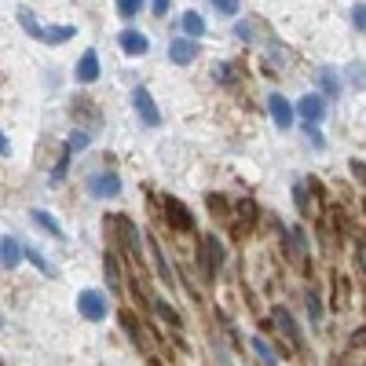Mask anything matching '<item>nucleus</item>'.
Here are the masks:
<instances>
[{
  "instance_id": "obj_9",
  "label": "nucleus",
  "mask_w": 366,
  "mask_h": 366,
  "mask_svg": "<svg viewBox=\"0 0 366 366\" xmlns=\"http://www.w3.org/2000/svg\"><path fill=\"white\" fill-rule=\"evenodd\" d=\"M26 257L22 253V246H19V238H11V234H4V242H0V260H4V267L11 272V267H19V260Z\"/></svg>"
},
{
  "instance_id": "obj_17",
  "label": "nucleus",
  "mask_w": 366,
  "mask_h": 366,
  "mask_svg": "<svg viewBox=\"0 0 366 366\" xmlns=\"http://www.w3.org/2000/svg\"><path fill=\"white\" fill-rule=\"evenodd\" d=\"M183 29H187L190 37H202V34H205V22H202V15H198V11H187V15H183Z\"/></svg>"
},
{
  "instance_id": "obj_11",
  "label": "nucleus",
  "mask_w": 366,
  "mask_h": 366,
  "mask_svg": "<svg viewBox=\"0 0 366 366\" xmlns=\"http://www.w3.org/2000/svg\"><path fill=\"white\" fill-rule=\"evenodd\" d=\"M267 110H272V118H275V125L279 129H290L293 125V106L282 99V95H272V103H267Z\"/></svg>"
},
{
  "instance_id": "obj_15",
  "label": "nucleus",
  "mask_w": 366,
  "mask_h": 366,
  "mask_svg": "<svg viewBox=\"0 0 366 366\" xmlns=\"http://www.w3.org/2000/svg\"><path fill=\"white\" fill-rule=\"evenodd\" d=\"M19 22H22V29H26L29 37H41L44 41V26L34 19V11H29V8H19Z\"/></svg>"
},
{
  "instance_id": "obj_5",
  "label": "nucleus",
  "mask_w": 366,
  "mask_h": 366,
  "mask_svg": "<svg viewBox=\"0 0 366 366\" xmlns=\"http://www.w3.org/2000/svg\"><path fill=\"white\" fill-rule=\"evenodd\" d=\"M132 106H136V114L143 118V125H157V121H162V114H157V106H154L147 88H136L132 92Z\"/></svg>"
},
{
  "instance_id": "obj_8",
  "label": "nucleus",
  "mask_w": 366,
  "mask_h": 366,
  "mask_svg": "<svg viewBox=\"0 0 366 366\" xmlns=\"http://www.w3.org/2000/svg\"><path fill=\"white\" fill-rule=\"evenodd\" d=\"M300 121H308V125H315V121H323V114H326V103L319 99V95H304L300 99Z\"/></svg>"
},
{
  "instance_id": "obj_6",
  "label": "nucleus",
  "mask_w": 366,
  "mask_h": 366,
  "mask_svg": "<svg viewBox=\"0 0 366 366\" xmlns=\"http://www.w3.org/2000/svg\"><path fill=\"white\" fill-rule=\"evenodd\" d=\"M165 216H169V224L176 231H190V227H195V220H190L187 205L180 198H165Z\"/></svg>"
},
{
  "instance_id": "obj_16",
  "label": "nucleus",
  "mask_w": 366,
  "mask_h": 366,
  "mask_svg": "<svg viewBox=\"0 0 366 366\" xmlns=\"http://www.w3.org/2000/svg\"><path fill=\"white\" fill-rule=\"evenodd\" d=\"M34 220L48 231V234H55V238H62V227H59V220L52 216V213H44V209H34Z\"/></svg>"
},
{
  "instance_id": "obj_25",
  "label": "nucleus",
  "mask_w": 366,
  "mask_h": 366,
  "mask_svg": "<svg viewBox=\"0 0 366 366\" xmlns=\"http://www.w3.org/2000/svg\"><path fill=\"white\" fill-rule=\"evenodd\" d=\"M88 147V132H73L70 136V150H85Z\"/></svg>"
},
{
  "instance_id": "obj_10",
  "label": "nucleus",
  "mask_w": 366,
  "mask_h": 366,
  "mask_svg": "<svg viewBox=\"0 0 366 366\" xmlns=\"http://www.w3.org/2000/svg\"><path fill=\"white\" fill-rule=\"evenodd\" d=\"M95 77H99V55H95V52H85L81 62H77V81H81V85H92Z\"/></svg>"
},
{
  "instance_id": "obj_13",
  "label": "nucleus",
  "mask_w": 366,
  "mask_h": 366,
  "mask_svg": "<svg viewBox=\"0 0 366 366\" xmlns=\"http://www.w3.org/2000/svg\"><path fill=\"white\" fill-rule=\"evenodd\" d=\"M253 220H257V205H253L249 198H242L238 202V231H249Z\"/></svg>"
},
{
  "instance_id": "obj_20",
  "label": "nucleus",
  "mask_w": 366,
  "mask_h": 366,
  "mask_svg": "<svg viewBox=\"0 0 366 366\" xmlns=\"http://www.w3.org/2000/svg\"><path fill=\"white\" fill-rule=\"evenodd\" d=\"M150 253H154V264H157V272H162V282L169 286V282H172V272H169V264H165V257H162V249H157V242H150Z\"/></svg>"
},
{
  "instance_id": "obj_7",
  "label": "nucleus",
  "mask_w": 366,
  "mask_h": 366,
  "mask_svg": "<svg viewBox=\"0 0 366 366\" xmlns=\"http://www.w3.org/2000/svg\"><path fill=\"white\" fill-rule=\"evenodd\" d=\"M195 55H198V44H195V41L176 37V41L169 44V59L176 62V66H187V62H195Z\"/></svg>"
},
{
  "instance_id": "obj_22",
  "label": "nucleus",
  "mask_w": 366,
  "mask_h": 366,
  "mask_svg": "<svg viewBox=\"0 0 366 366\" xmlns=\"http://www.w3.org/2000/svg\"><path fill=\"white\" fill-rule=\"evenodd\" d=\"M103 264H106V286L118 293V290H121V279H118V264H114V257H106Z\"/></svg>"
},
{
  "instance_id": "obj_24",
  "label": "nucleus",
  "mask_w": 366,
  "mask_h": 366,
  "mask_svg": "<svg viewBox=\"0 0 366 366\" xmlns=\"http://www.w3.org/2000/svg\"><path fill=\"white\" fill-rule=\"evenodd\" d=\"M304 231H300V227H293V253H297V257H304Z\"/></svg>"
},
{
  "instance_id": "obj_21",
  "label": "nucleus",
  "mask_w": 366,
  "mask_h": 366,
  "mask_svg": "<svg viewBox=\"0 0 366 366\" xmlns=\"http://www.w3.org/2000/svg\"><path fill=\"white\" fill-rule=\"evenodd\" d=\"M154 311H157V315H162V319H165L169 326H180V315H176V311H172V308L165 304V300H154Z\"/></svg>"
},
{
  "instance_id": "obj_3",
  "label": "nucleus",
  "mask_w": 366,
  "mask_h": 366,
  "mask_svg": "<svg viewBox=\"0 0 366 366\" xmlns=\"http://www.w3.org/2000/svg\"><path fill=\"white\" fill-rule=\"evenodd\" d=\"M272 326L282 333L286 341H290V348L297 352V348H300V326L293 323V315L286 311V308H272Z\"/></svg>"
},
{
  "instance_id": "obj_29",
  "label": "nucleus",
  "mask_w": 366,
  "mask_h": 366,
  "mask_svg": "<svg viewBox=\"0 0 366 366\" xmlns=\"http://www.w3.org/2000/svg\"><path fill=\"white\" fill-rule=\"evenodd\" d=\"M352 344H359V348H366V330H356V333H352Z\"/></svg>"
},
{
  "instance_id": "obj_12",
  "label": "nucleus",
  "mask_w": 366,
  "mask_h": 366,
  "mask_svg": "<svg viewBox=\"0 0 366 366\" xmlns=\"http://www.w3.org/2000/svg\"><path fill=\"white\" fill-rule=\"evenodd\" d=\"M118 44L125 48V52H129V55H143V52H147V37H143V34H136V29H125V34L118 37Z\"/></svg>"
},
{
  "instance_id": "obj_18",
  "label": "nucleus",
  "mask_w": 366,
  "mask_h": 366,
  "mask_svg": "<svg viewBox=\"0 0 366 366\" xmlns=\"http://www.w3.org/2000/svg\"><path fill=\"white\" fill-rule=\"evenodd\" d=\"M73 37V26H52V29H44V41L48 44H62V41H70Z\"/></svg>"
},
{
  "instance_id": "obj_31",
  "label": "nucleus",
  "mask_w": 366,
  "mask_h": 366,
  "mask_svg": "<svg viewBox=\"0 0 366 366\" xmlns=\"http://www.w3.org/2000/svg\"><path fill=\"white\" fill-rule=\"evenodd\" d=\"M359 257H363V267H366V242H359Z\"/></svg>"
},
{
  "instance_id": "obj_27",
  "label": "nucleus",
  "mask_w": 366,
  "mask_h": 366,
  "mask_svg": "<svg viewBox=\"0 0 366 366\" xmlns=\"http://www.w3.org/2000/svg\"><path fill=\"white\" fill-rule=\"evenodd\" d=\"M66 165H70V150L59 157V165H55V172H52V176H55V180H62V176H66Z\"/></svg>"
},
{
  "instance_id": "obj_19",
  "label": "nucleus",
  "mask_w": 366,
  "mask_h": 366,
  "mask_svg": "<svg viewBox=\"0 0 366 366\" xmlns=\"http://www.w3.org/2000/svg\"><path fill=\"white\" fill-rule=\"evenodd\" d=\"M304 300H308V319H311L315 326H319V323H323V304H319V293L308 290V293H304Z\"/></svg>"
},
{
  "instance_id": "obj_26",
  "label": "nucleus",
  "mask_w": 366,
  "mask_h": 366,
  "mask_svg": "<svg viewBox=\"0 0 366 366\" xmlns=\"http://www.w3.org/2000/svg\"><path fill=\"white\" fill-rule=\"evenodd\" d=\"M352 19H356V26L366 34V4H356V11H352Z\"/></svg>"
},
{
  "instance_id": "obj_1",
  "label": "nucleus",
  "mask_w": 366,
  "mask_h": 366,
  "mask_svg": "<svg viewBox=\"0 0 366 366\" xmlns=\"http://www.w3.org/2000/svg\"><path fill=\"white\" fill-rule=\"evenodd\" d=\"M77 311H81L88 323H99V319H106V297L99 290H85L77 297Z\"/></svg>"
},
{
  "instance_id": "obj_23",
  "label": "nucleus",
  "mask_w": 366,
  "mask_h": 366,
  "mask_svg": "<svg viewBox=\"0 0 366 366\" xmlns=\"http://www.w3.org/2000/svg\"><path fill=\"white\" fill-rule=\"evenodd\" d=\"M143 8V0H118V11L125 15V19H132V15H139Z\"/></svg>"
},
{
  "instance_id": "obj_30",
  "label": "nucleus",
  "mask_w": 366,
  "mask_h": 366,
  "mask_svg": "<svg viewBox=\"0 0 366 366\" xmlns=\"http://www.w3.org/2000/svg\"><path fill=\"white\" fill-rule=\"evenodd\" d=\"M169 11V0H154V15H165Z\"/></svg>"
},
{
  "instance_id": "obj_14",
  "label": "nucleus",
  "mask_w": 366,
  "mask_h": 366,
  "mask_svg": "<svg viewBox=\"0 0 366 366\" xmlns=\"http://www.w3.org/2000/svg\"><path fill=\"white\" fill-rule=\"evenodd\" d=\"M249 344H253V352H257V359H260L264 366H279V356L272 352V344H267L264 337H253Z\"/></svg>"
},
{
  "instance_id": "obj_4",
  "label": "nucleus",
  "mask_w": 366,
  "mask_h": 366,
  "mask_svg": "<svg viewBox=\"0 0 366 366\" xmlns=\"http://www.w3.org/2000/svg\"><path fill=\"white\" fill-rule=\"evenodd\" d=\"M88 190L95 198H118L121 195V176H114V172H99V176L88 180Z\"/></svg>"
},
{
  "instance_id": "obj_28",
  "label": "nucleus",
  "mask_w": 366,
  "mask_h": 366,
  "mask_svg": "<svg viewBox=\"0 0 366 366\" xmlns=\"http://www.w3.org/2000/svg\"><path fill=\"white\" fill-rule=\"evenodd\" d=\"M213 4L224 11V15H234V11H238V0H213Z\"/></svg>"
},
{
  "instance_id": "obj_2",
  "label": "nucleus",
  "mask_w": 366,
  "mask_h": 366,
  "mask_svg": "<svg viewBox=\"0 0 366 366\" xmlns=\"http://www.w3.org/2000/svg\"><path fill=\"white\" fill-rule=\"evenodd\" d=\"M220 264H224V246H220V238L205 234L202 238V267H205V275L213 279L220 272Z\"/></svg>"
}]
</instances>
